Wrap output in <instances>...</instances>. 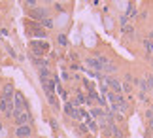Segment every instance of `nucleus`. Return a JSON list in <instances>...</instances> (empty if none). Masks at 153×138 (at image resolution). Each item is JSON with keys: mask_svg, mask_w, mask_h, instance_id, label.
<instances>
[{"mask_svg": "<svg viewBox=\"0 0 153 138\" xmlns=\"http://www.w3.org/2000/svg\"><path fill=\"white\" fill-rule=\"evenodd\" d=\"M30 125H23V127H15V134L17 138H28L30 136Z\"/></svg>", "mask_w": 153, "mask_h": 138, "instance_id": "obj_8", "label": "nucleus"}, {"mask_svg": "<svg viewBox=\"0 0 153 138\" xmlns=\"http://www.w3.org/2000/svg\"><path fill=\"white\" fill-rule=\"evenodd\" d=\"M149 110H151V113H153V104H151V108H149Z\"/></svg>", "mask_w": 153, "mask_h": 138, "instance_id": "obj_26", "label": "nucleus"}, {"mask_svg": "<svg viewBox=\"0 0 153 138\" xmlns=\"http://www.w3.org/2000/svg\"><path fill=\"white\" fill-rule=\"evenodd\" d=\"M79 133H81V134H87V133H89V129H87V125H79Z\"/></svg>", "mask_w": 153, "mask_h": 138, "instance_id": "obj_23", "label": "nucleus"}, {"mask_svg": "<svg viewBox=\"0 0 153 138\" xmlns=\"http://www.w3.org/2000/svg\"><path fill=\"white\" fill-rule=\"evenodd\" d=\"M49 125H51V129H53V131H57V127H59V125H57V121H55V119H49Z\"/></svg>", "mask_w": 153, "mask_h": 138, "instance_id": "obj_24", "label": "nucleus"}, {"mask_svg": "<svg viewBox=\"0 0 153 138\" xmlns=\"http://www.w3.org/2000/svg\"><path fill=\"white\" fill-rule=\"evenodd\" d=\"M119 23H121V27H125V25H128V17H127L125 13H121V15H119Z\"/></svg>", "mask_w": 153, "mask_h": 138, "instance_id": "obj_22", "label": "nucleus"}, {"mask_svg": "<svg viewBox=\"0 0 153 138\" xmlns=\"http://www.w3.org/2000/svg\"><path fill=\"white\" fill-rule=\"evenodd\" d=\"M30 59H32V63L36 64V66H38L40 70H42V68H48V63H49L48 59H42V57H34V55H32Z\"/></svg>", "mask_w": 153, "mask_h": 138, "instance_id": "obj_10", "label": "nucleus"}, {"mask_svg": "<svg viewBox=\"0 0 153 138\" xmlns=\"http://www.w3.org/2000/svg\"><path fill=\"white\" fill-rule=\"evenodd\" d=\"M45 97H48V100H49V104H51L53 110H59V108H61V106H59V98L55 97V95H45Z\"/></svg>", "mask_w": 153, "mask_h": 138, "instance_id": "obj_13", "label": "nucleus"}, {"mask_svg": "<svg viewBox=\"0 0 153 138\" xmlns=\"http://www.w3.org/2000/svg\"><path fill=\"white\" fill-rule=\"evenodd\" d=\"M28 15H30V19H36L38 23H42L44 19H48L49 17V11L45 10V8H34L28 11Z\"/></svg>", "mask_w": 153, "mask_h": 138, "instance_id": "obj_4", "label": "nucleus"}, {"mask_svg": "<svg viewBox=\"0 0 153 138\" xmlns=\"http://www.w3.org/2000/svg\"><path fill=\"white\" fill-rule=\"evenodd\" d=\"M13 108L15 110H23V112H28V102L25 98V95L15 91V97H13Z\"/></svg>", "mask_w": 153, "mask_h": 138, "instance_id": "obj_3", "label": "nucleus"}, {"mask_svg": "<svg viewBox=\"0 0 153 138\" xmlns=\"http://www.w3.org/2000/svg\"><path fill=\"white\" fill-rule=\"evenodd\" d=\"M57 42H59V46H68V40H66V36H64V34H59Z\"/></svg>", "mask_w": 153, "mask_h": 138, "instance_id": "obj_20", "label": "nucleus"}, {"mask_svg": "<svg viewBox=\"0 0 153 138\" xmlns=\"http://www.w3.org/2000/svg\"><path fill=\"white\" fill-rule=\"evenodd\" d=\"M148 127H149V131H153V119H149V121H148Z\"/></svg>", "mask_w": 153, "mask_h": 138, "instance_id": "obj_25", "label": "nucleus"}, {"mask_svg": "<svg viewBox=\"0 0 153 138\" xmlns=\"http://www.w3.org/2000/svg\"><path fill=\"white\" fill-rule=\"evenodd\" d=\"M134 85H131V83H127V81H123V93H132Z\"/></svg>", "mask_w": 153, "mask_h": 138, "instance_id": "obj_19", "label": "nucleus"}, {"mask_svg": "<svg viewBox=\"0 0 153 138\" xmlns=\"http://www.w3.org/2000/svg\"><path fill=\"white\" fill-rule=\"evenodd\" d=\"M121 34H125V36H134V27L128 23V25H125V27H121Z\"/></svg>", "mask_w": 153, "mask_h": 138, "instance_id": "obj_12", "label": "nucleus"}, {"mask_svg": "<svg viewBox=\"0 0 153 138\" xmlns=\"http://www.w3.org/2000/svg\"><path fill=\"white\" fill-rule=\"evenodd\" d=\"M146 85H148V91H153V74L146 76Z\"/></svg>", "mask_w": 153, "mask_h": 138, "instance_id": "obj_17", "label": "nucleus"}, {"mask_svg": "<svg viewBox=\"0 0 153 138\" xmlns=\"http://www.w3.org/2000/svg\"><path fill=\"white\" fill-rule=\"evenodd\" d=\"M89 116H91V119H100V117H104V116H106V110H102V108H95V106H93V108H91V112H89Z\"/></svg>", "mask_w": 153, "mask_h": 138, "instance_id": "obj_9", "label": "nucleus"}, {"mask_svg": "<svg viewBox=\"0 0 153 138\" xmlns=\"http://www.w3.org/2000/svg\"><path fill=\"white\" fill-rule=\"evenodd\" d=\"M151 93H153V91H151Z\"/></svg>", "mask_w": 153, "mask_h": 138, "instance_id": "obj_28", "label": "nucleus"}, {"mask_svg": "<svg viewBox=\"0 0 153 138\" xmlns=\"http://www.w3.org/2000/svg\"><path fill=\"white\" fill-rule=\"evenodd\" d=\"M0 97L6 98V100H10V102H13V97H15V89H13V85H11V83H6Z\"/></svg>", "mask_w": 153, "mask_h": 138, "instance_id": "obj_6", "label": "nucleus"}, {"mask_svg": "<svg viewBox=\"0 0 153 138\" xmlns=\"http://www.w3.org/2000/svg\"><path fill=\"white\" fill-rule=\"evenodd\" d=\"M49 44L48 40H30V49H32V55L34 57H42L49 51Z\"/></svg>", "mask_w": 153, "mask_h": 138, "instance_id": "obj_1", "label": "nucleus"}, {"mask_svg": "<svg viewBox=\"0 0 153 138\" xmlns=\"http://www.w3.org/2000/svg\"><path fill=\"white\" fill-rule=\"evenodd\" d=\"M64 112L68 113L72 119H76V121H81V116H79V108H76L74 106V102H64Z\"/></svg>", "mask_w": 153, "mask_h": 138, "instance_id": "obj_5", "label": "nucleus"}, {"mask_svg": "<svg viewBox=\"0 0 153 138\" xmlns=\"http://www.w3.org/2000/svg\"><path fill=\"white\" fill-rule=\"evenodd\" d=\"M85 100H87V97H85L83 93H76V102H74V104L81 106V104H85Z\"/></svg>", "mask_w": 153, "mask_h": 138, "instance_id": "obj_15", "label": "nucleus"}, {"mask_svg": "<svg viewBox=\"0 0 153 138\" xmlns=\"http://www.w3.org/2000/svg\"><path fill=\"white\" fill-rule=\"evenodd\" d=\"M10 104H11L10 100H6V98H2V97H0V112H6Z\"/></svg>", "mask_w": 153, "mask_h": 138, "instance_id": "obj_16", "label": "nucleus"}, {"mask_svg": "<svg viewBox=\"0 0 153 138\" xmlns=\"http://www.w3.org/2000/svg\"><path fill=\"white\" fill-rule=\"evenodd\" d=\"M13 121L17 127H23V125H30L32 121V116L30 112H23V110H15L13 112Z\"/></svg>", "mask_w": 153, "mask_h": 138, "instance_id": "obj_2", "label": "nucleus"}, {"mask_svg": "<svg viewBox=\"0 0 153 138\" xmlns=\"http://www.w3.org/2000/svg\"><path fill=\"white\" fill-rule=\"evenodd\" d=\"M95 102H98V106H106V104H108V100H106V97H100V95H98Z\"/></svg>", "mask_w": 153, "mask_h": 138, "instance_id": "obj_21", "label": "nucleus"}, {"mask_svg": "<svg viewBox=\"0 0 153 138\" xmlns=\"http://www.w3.org/2000/svg\"><path fill=\"white\" fill-rule=\"evenodd\" d=\"M125 15L128 17V21H132V19H136V17H138V10H136V4H134V2H128L127 4Z\"/></svg>", "mask_w": 153, "mask_h": 138, "instance_id": "obj_7", "label": "nucleus"}, {"mask_svg": "<svg viewBox=\"0 0 153 138\" xmlns=\"http://www.w3.org/2000/svg\"><path fill=\"white\" fill-rule=\"evenodd\" d=\"M142 46H144L146 53L153 57V42H151V40H148V38H144V40H142Z\"/></svg>", "mask_w": 153, "mask_h": 138, "instance_id": "obj_11", "label": "nucleus"}, {"mask_svg": "<svg viewBox=\"0 0 153 138\" xmlns=\"http://www.w3.org/2000/svg\"><path fill=\"white\" fill-rule=\"evenodd\" d=\"M87 129H89V133H91V131L97 133V131H98V123L95 121V119H89V121H87Z\"/></svg>", "mask_w": 153, "mask_h": 138, "instance_id": "obj_14", "label": "nucleus"}, {"mask_svg": "<svg viewBox=\"0 0 153 138\" xmlns=\"http://www.w3.org/2000/svg\"><path fill=\"white\" fill-rule=\"evenodd\" d=\"M40 25H42L44 28H53V19H51V17H48V19H44Z\"/></svg>", "mask_w": 153, "mask_h": 138, "instance_id": "obj_18", "label": "nucleus"}, {"mask_svg": "<svg viewBox=\"0 0 153 138\" xmlns=\"http://www.w3.org/2000/svg\"><path fill=\"white\" fill-rule=\"evenodd\" d=\"M0 131H2V123H0Z\"/></svg>", "mask_w": 153, "mask_h": 138, "instance_id": "obj_27", "label": "nucleus"}]
</instances>
